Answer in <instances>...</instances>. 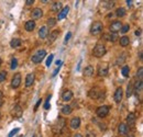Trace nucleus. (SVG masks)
<instances>
[{
    "instance_id": "4be33fe9",
    "label": "nucleus",
    "mask_w": 143,
    "mask_h": 137,
    "mask_svg": "<svg viewBox=\"0 0 143 137\" xmlns=\"http://www.w3.org/2000/svg\"><path fill=\"white\" fill-rule=\"evenodd\" d=\"M133 90L136 92V94L142 92V90H143V82H142V80H139V81L135 82V86L133 88Z\"/></svg>"
},
{
    "instance_id": "39448f33",
    "label": "nucleus",
    "mask_w": 143,
    "mask_h": 137,
    "mask_svg": "<svg viewBox=\"0 0 143 137\" xmlns=\"http://www.w3.org/2000/svg\"><path fill=\"white\" fill-rule=\"evenodd\" d=\"M97 72H98V75L100 77L107 76L108 72H109V65L107 64V63H101V64H99Z\"/></svg>"
},
{
    "instance_id": "9b49d317",
    "label": "nucleus",
    "mask_w": 143,
    "mask_h": 137,
    "mask_svg": "<svg viewBox=\"0 0 143 137\" xmlns=\"http://www.w3.org/2000/svg\"><path fill=\"white\" fill-rule=\"evenodd\" d=\"M31 15H32V19H34V20L41 19L42 17H43V11H42V9H40V8H35V9L32 10Z\"/></svg>"
},
{
    "instance_id": "423d86ee",
    "label": "nucleus",
    "mask_w": 143,
    "mask_h": 137,
    "mask_svg": "<svg viewBox=\"0 0 143 137\" xmlns=\"http://www.w3.org/2000/svg\"><path fill=\"white\" fill-rule=\"evenodd\" d=\"M121 26H122V24H121V22L120 21H115V22H112L110 24V26H109V30H110V32L111 33H117V32H119V31L121 30Z\"/></svg>"
},
{
    "instance_id": "cd10ccee",
    "label": "nucleus",
    "mask_w": 143,
    "mask_h": 137,
    "mask_svg": "<svg viewBox=\"0 0 143 137\" xmlns=\"http://www.w3.org/2000/svg\"><path fill=\"white\" fill-rule=\"evenodd\" d=\"M55 24H56V19L55 18H50L49 20H47L46 25L49 26V28H53V26H55ZM47 26H46V28H47Z\"/></svg>"
},
{
    "instance_id": "b1692460",
    "label": "nucleus",
    "mask_w": 143,
    "mask_h": 137,
    "mask_svg": "<svg viewBox=\"0 0 143 137\" xmlns=\"http://www.w3.org/2000/svg\"><path fill=\"white\" fill-rule=\"evenodd\" d=\"M10 46L12 48H18L19 46H21V40L20 39H12L10 41Z\"/></svg>"
},
{
    "instance_id": "7c9ffc66",
    "label": "nucleus",
    "mask_w": 143,
    "mask_h": 137,
    "mask_svg": "<svg viewBox=\"0 0 143 137\" xmlns=\"http://www.w3.org/2000/svg\"><path fill=\"white\" fill-rule=\"evenodd\" d=\"M6 78H7V71L6 70L0 71V82L6 81Z\"/></svg>"
},
{
    "instance_id": "3c124183",
    "label": "nucleus",
    "mask_w": 143,
    "mask_h": 137,
    "mask_svg": "<svg viewBox=\"0 0 143 137\" xmlns=\"http://www.w3.org/2000/svg\"><path fill=\"white\" fill-rule=\"evenodd\" d=\"M1 61H2V60H1V58H0V64H1Z\"/></svg>"
},
{
    "instance_id": "f3484780",
    "label": "nucleus",
    "mask_w": 143,
    "mask_h": 137,
    "mask_svg": "<svg viewBox=\"0 0 143 137\" xmlns=\"http://www.w3.org/2000/svg\"><path fill=\"white\" fill-rule=\"evenodd\" d=\"M24 29L28 31V32H31V31H33L35 29V22L34 20H30L28 22H25L24 24Z\"/></svg>"
},
{
    "instance_id": "a18cd8bd",
    "label": "nucleus",
    "mask_w": 143,
    "mask_h": 137,
    "mask_svg": "<svg viewBox=\"0 0 143 137\" xmlns=\"http://www.w3.org/2000/svg\"><path fill=\"white\" fill-rule=\"evenodd\" d=\"M2 97H3V93H2V91H1V90H0V100L2 99Z\"/></svg>"
},
{
    "instance_id": "aec40b11",
    "label": "nucleus",
    "mask_w": 143,
    "mask_h": 137,
    "mask_svg": "<svg viewBox=\"0 0 143 137\" xmlns=\"http://www.w3.org/2000/svg\"><path fill=\"white\" fill-rule=\"evenodd\" d=\"M59 35H60V31H57V30L53 31L49 36V43H53L54 41H56V39L59 38Z\"/></svg>"
},
{
    "instance_id": "f03ea898",
    "label": "nucleus",
    "mask_w": 143,
    "mask_h": 137,
    "mask_svg": "<svg viewBox=\"0 0 143 137\" xmlns=\"http://www.w3.org/2000/svg\"><path fill=\"white\" fill-rule=\"evenodd\" d=\"M102 29H104V24L101 22H99V21H96V22H94L90 26V34L98 35L102 31Z\"/></svg>"
},
{
    "instance_id": "4468645a",
    "label": "nucleus",
    "mask_w": 143,
    "mask_h": 137,
    "mask_svg": "<svg viewBox=\"0 0 143 137\" xmlns=\"http://www.w3.org/2000/svg\"><path fill=\"white\" fill-rule=\"evenodd\" d=\"M73 99V92L71 90H65L62 94V100L64 102H68Z\"/></svg>"
},
{
    "instance_id": "49530a36",
    "label": "nucleus",
    "mask_w": 143,
    "mask_h": 137,
    "mask_svg": "<svg viewBox=\"0 0 143 137\" xmlns=\"http://www.w3.org/2000/svg\"><path fill=\"white\" fill-rule=\"evenodd\" d=\"M74 137H83V136H82L81 134H76V135H75V136H74Z\"/></svg>"
},
{
    "instance_id": "f8f14e48",
    "label": "nucleus",
    "mask_w": 143,
    "mask_h": 137,
    "mask_svg": "<svg viewBox=\"0 0 143 137\" xmlns=\"http://www.w3.org/2000/svg\"><path fill=\"white\" fill-rule=\"evenodd\" d=\"M35 80V75L32 72V73H28L25 77V86L26 87H31L33 85V82Z\"/></svg>"
},
{
    "instance_id": "2eb2a0df",
    "label": "nucleus",
    "mask_w": 143,
    "mask_h": 137,
    "mask_svg": "<svg viewBox=\"0 0 143 137\" xmlns=\"http://www.w3.org/2000/svg\"><path fill=\"white\" fill-rule=\"evenodd\" d=\"M135 121H136L135 114L134 113H129L128 116H127V124H128L129 126H134Z\"/></svg>"
},
{
    "instance_id": "20e7f679",
    "label": "nucleus",
    "mask_w": 143,
    "mask_h": 137,
    "mask_svg": "<svg viewBox=\"0 0 143 137\" xmlns=\"http://www.w3.org/2000/svg\"><path fill=\"white\" fill-rule=\"evenodd\" d=\"M109 111H110V107L109 105H101V107H99L96 111V114L98 117H106L107 115L109 114Z\"/></svg>"
},
{
    "instance_id": "f257e3e1",
    "label": "nucleus",
    "mask_w": 143,
    "mask_h": 137,
    "mask_svg": "<svg viewBox=\"0 0 143 137\" xmlns=\"http://www.w3.org/2000/svg\"><path fill=\"white\" fill-rule=\"evenodd\" d=\"M107 53V49H106V46L102 44V43H97L95 48L93 51V55L95 57H102L106 55Z\"/></svg>"
},
{
    "instance_id": "de8ad7c7",
    "label": "nucleus",
    "mask_w": 143,
    "mask_h": 137,
    "mask_svg": "<svg viewBox=\"0 0 143 137\" xmlns=\"http://www.w3.org/2000/svg\"><path fill=\"white\" fill-rule=\"evenodd\" d=\"M34 137H42V136H41L40 134H35V135H34Z\"/></svg>"
},
{
    "instance_id": "0eeeda50",
    "label": "nucleus",
    "mask_w": 143,
    "mask_h": 137,
    "mask_svg": "<svg viewBox=\"0 0 143 137\" xmlns=\"http://www.w3.org/2000/svg\"><path fill=\"white\" fill-rule=\"evenodd\" d=\"M21 85V73L17 72L15 75L12 77V80H11V87L12 88H18Z\"/></svg>"
},
{
    "instance_id": "a211bd4d",
    "label": "nucleus",
    "mask_w": 143,
    "mask_h": 137,
    "mask_svg": "<svg viewBox=\"0 0 143 137\" xmlns=\"http://www.w3.org/2000/svg\"><path fill=\"white\" fill-rule=\"evenodd\" d=\"M62 10V3L59 2V1H55L52 3L51 6V11L52 12H60Z\"/></svg>"
},
{
    "instance_id": "a878e982",
    "label": "nucleus",
    "mask_w": 143,
    "mask_h": 137,
    "mask_svg": "<svg viewBox=\"0 0 143 137\" xmlns=\"http://www.w3.org/2000/svg\"><path fill=\"white\" fill-rule=\"evenodd\" d=\"M73 111V109L71 105H64V107L62 108V113L64 114V115H68V114H71Z\"/></svg>"
},
{
    "instance_id": "79ce46f5",
    "label": "nucleus",
    "mask_w": 143,
    "mask_h": 137,
    "mask_svg": "<svg viewBox=\"0 0 143 137\" xmlns=\"http://www.w3.org/2000/svg\"><path fill=\"white\" fill-rule=\"evenodd\" d=\"M33 2H34V0H26V1H25V3L28 4V6H30V4H32Z\"/></svg>"
},
{
    "instance_id": "dca6fc26",
    "label": "nucleus",
    "mask_w": 143,
    "mask_h": 137,
    "mask_svg": "<svg viewBox=\"0 0 143 137\" xmlns=\"http://www.w3.org/2000/svg\"><path fill=\"white\" fill-rule=\"evenodd\" d=\"M70 125H71V127H72L73 129L79 128V126H81V119H79V117H74V119H72Z\"/></svg>"
},
{
    "instance_id": "603ef678",
    "label": "nucleus",
    "mask_w": 143,
    "mask_h": 137,
    "mask_svg": "<svg viewBox=\"0 0 143 137\" xmlns=\"http://www.w3.org/2000/svg\"><path fill=\"white\" fill-rule=\"evenodd\" d=\"M21 137H22V136H21Z\"/></svg>"
},
{
    "instance_id": "c03bdc74",
    "label": "nucleus",
    "mask_w": 143,
    "mask_h": 137,
    "mask_svg": "<svg viewBox=\"0 0 143 137\" xmlns=\"http://www.w3.org/2000/svg\"><path fill=\"white\" fill-rule=\"evenodd\" d=\"M133 2V1H131V0H128V1H127V3H128V6H131V3Z\"/></svg>"
},
{
    "instance_id": "473e14b6",
    "label": "nucleus",
    "mask_w": 143,
    "mask_h": 137,
    "mask_svg": "<svg viewBox=\"0 0 143 137\" xmlns=\"http://www.w3.org/2000/svg\"><path fill=\"white\" fill-rule=\"evenodd\" d=\"M129 30H130V26H129V24H124V25L121 26L120 32H121V33H127Z\"/></svg>"
},
{
    "instance_id": "393cba45",
    "label": "nucleus",
    "mask_w": 143,
    "mask_h": 137,
    "mask_svg": "<svg viewBox=\"0 0 143 137\" xmlns=\"http://www.w3.org/2000/svg\"><path fill=\"white\" fill-rule=\"evenodd\" d=\"M129 43H130L129 36H127V35H123L122 38L120 39V45H121V46L125 47V46H128V45H129Z\"/></svg>"
},
{
    "instance_id": "bb28decb",
    "label": "nucleus",
    "mask_w": 143,
    "mask_h": 137,
    "mask_svg": "<svg viewBox=\"0 0 143 137\" xmlns=\"http://www.w3.org/2000/svg\"><path fill=\"white\" fill-rule=\"evenodd\" d=\"M116 14H117V17H119V18L124 17V15H125V9H124V8H119V9H117Z\"/></svg>"
},
{
    "instance_id": "6ab92c4d",
    "label": "nucleus",
    "mask_w": 143,
    "mask_h": 137,
    "mask_svg": "<svg viewBox=\"0 0 143 137\" xmlns=\"http://www.w3.org/2000/svg\"><path fill=\"white\" fill-rule=\"evenodd\" d=\"M47 33H49V30H47L46 26H42L39 31V36L41 40H44L46 36H47Z\"/></svg>"
},
{
    "instance_id": "412c9836",
    "label": "nucleus",
    "mask_w": 143,
    "mask_h": 137,
    "mask_svg": "<svg viewBox=\"0 0 143 137\" xmlns=\"http://www.w3.org/2000/svg\"><path fill=\"white\" fill-rule=\"evenodd\" d=\"M84 76L85 77H90L94 75V67L93 66H87L86 68L84 69Z\"/></svg>"
},
{
    "instance_id": "6e6552de",
    "label": "nucleus",
    "mask_w": 143,
    "mask_h": 137,
    "mask_svg": "<svg viewBox=\"0 0 143 137\" xmlns=\"http://www.w3.org/2000/svg\"><path fill=\"white\" fill-rule=\"evenodd\" d=\"M89 97H90L91 99H100L101 98V96H102V91L101 90H98L97 88H94V89H91L90 91H89Z\"/></svg>"
},
{
    "instance_id": "e433bc0d",
    "label": "nucleus",
    "mask_w": 143,
    "mask_h": 137,
    "mask_svg": "<svg viewBox=\"0 0 143 137\" xmlns=\"http://www.w3.org/2000/svg\"><path fill=\"white\" fill-rule=\"evenodd\" d=\"M117 34H115V33H111V34H109V41H111V42H115L116 40H117Z\"/></svg>"
},
{
    "instance_id": "9d476101",
    "label": "nucleus",
    "mask_w": 143,
    "mask_h": 137,
    "mask_svg": "<svg viewBox=\"0 0 143 137\" xmlns=\"http://www.w3.org/2000/svg\"><path fill=\"white\" fill-rule=\"evenodd\" d=\"M122 97H123V90H122V88H118L117 90H116V92H115V96H113V98H115V101L117 102V103H120L121 102V100H122Z\"/></svg>"
},
{
    "instance_id": "a19ab883",
    "label": "nucleus",
    "mask_w": 143,
    "mask_h": 137,
    "mask_svg": "<svg viewBox=\"0 0 143 137\" xmlns=\"http://www.w3.org/2000/svg\"><path fill=\"white\" fill-rule=\"evenodd\" d=\"M41 102H42V100L40 99V100H39V101H38V103H36V104H35V108H34V110H35V111H36V110H38V108H39V105L41 104Z\"/></svg>"
},
{
    "instance_id": "09e8293b",
    "label": "nucleus",
    "mask_w": 143,
    "mask_h": 137,
    "mask_svg": "<svg viewBox=\"0 0 143 137\" xmlns=\"http://www.w3.org/2000/svg\"><path fill=\"white\" fill-rule=\"evenodd\" d=\"M2 103H3V101H2V99H1V100H0V107L2 105Z\"/></svg>"
},
{
    "instance_id": "ddd939ff",
    "label": "nucleus",
    "mask_w": 143,
    "mask_h": 137,
    "mask_svg": "<svg viewBox=\"0 0 143 137\" xmlns=\"http://www.w3.org/2000/svg\"><path fill=\"white\" fill-rule=\"evenodd\" d=\"M118 132L120 135H127L129 132V127L128 125H127L125 123H120L119 126H118Z\"/></svg>"
},
{
    "instance_id": "f704fd0d",
    "label": "nucleus",
    "mask_w": 143,
    "mask_h": 137,
    "mask_svg": "<svg viewBox=\"0 0 143 137\" xmlns=\"http://www.w3.org/2000/svg\"><path fill=\"white\" fill-rule=\"evenodd\" d=\"M50 100H51V96H49L46 98V101H45V104H44V109L45 110H49L50 109Z\"/></svg>"
},
{
    "instance_id": "2f4dec72",
    "label": "nucleus",
    "mask_w": 143,
    "mask_h": 137,
    "mask_svg": "<svg viewBox=\"0 0 143 137\" xmlns=\"http://www.w3.org/2000/svg\"><path fill=\"white\" fill-rule=\"evenodd\" d=\"M17 67H18V60H17V58H14L13 57V58L11 59V69L14 70Z\"/></svg>"
},
{
    "instance_id": "5701e85b",
    "label": "nucleus",
    "mask_w": 143,
    "mask_h": 137,
    "mask_svg": "<svg viewBox=\"0 0 143 137\" xmlns=\"http://www.w3.org/2000/svg\"><path fill=\"white\" fill-rule=\"evenodd\" d=\"M68 11H70V8L68 7L63 8V10H61L60 13H59V18H57V20H63L68 14Z\"/></svg>"
},
{
    "instance_id": "c756f323",
    "label": "nucleus",
    "mask_w": 143,
    "mask_h": 137,
    "mask_svg": "<svg viewBox=\"0 0 143 137\" xmlns=\"http://www.w3.org/2000/svg\"><path fill=\"white\" fill-rule=\"evenodd\" d=\"M132 92H133V86L131 85H128V88H127V97H131L132 96Z\"/></svg>"
},
{
    "instance_id": "7ed1b4c3",
    "label": "nucleus",
    "mask_w": 143,
    "mask_h": 137,
    "mask_svg": "<svg viewBox=\"0 0 143 137\" xmlns=\"http://www.w3.org/2000/svg\"><path fill=\"white\" fill-rule=\"evenodd\" d=\"M45 55H46V51L45 49H40L32 56V58L31 59H32V61L34 63V64H39V63H41L44 59Z\"/></svg>"
},
{
    "instance_id": "37998d69",
    "label": "nucleus",
    "mask_w": 143,
    "mask_h": 137,
    "mask_svg": "<svg viewBox=\"0 0 143 137\" xmlns=\"http://www.w3.org/2000/svg\"><path fill=\"white\" fill-rule=\"evenodd\" d=\"M140 34H141V31H140V30H136V31H135V35L139 36Z\"/></svg>"
},
{
    "instance_id": "58836bf2",
    "label": "nucleus",
    "mask_w": 143,
    "mask_h": 137,
    "mask_svg": "<svg viewBox=\"0 0 143 137\" xmlns=\"http://www.w3.org/2000/svg\"><path fill=\"white\" fill-rule=\"evenodd\" d=\"M71 36H72V33H71V32H68V33L66 34V36H65V40H64V42H65V43H67V42L70 41Z\"/></svg>"
},
{
    "instance_id": "8fccbe9b",
    "label": "nucleus",
    "mask_w": 143,
    "mask_h": 137,
    "mask_svg": "<svg viewBox=\"0 0 143 137\" xmlns=\"http://www.w3.org/2000/svg\"><path fill=\"white\" fill-rule=\"evenodd\" d=\"M128 137H134V136H133V135H129Z\"/></svg>"
},
{
    "instance_id": "72a5a7b5",
    "label": "nucleus",
    "mask_w": 143,
    "mask_h": 137,
    "mask_svg": "<svg viewBox=\"0 0 143 137\" xmlns=\"http://www.w3.org/2000/svg\"><path fill=\"white\" fill-rule=\"evenodd\" d=\"M136 77L140 79V80H142V77H143V68L142 67H140L139 69H138V71H136Z\"/></svg>"
},
{
    "instance_id": "4c0bfd02",
    "label": "nucleus",
    "mask_w": 143,
    "mask_h": 137,
    "mask_svg": "<svg viewBox=\"0 0 143 137\" xmlns=\"http://www.w3.org/2000/svg\"><path fill=\"white\" fill-rule=\"evenodd\" d=\"M20 129L19 128H15V129H13V130H11V132H10V133H9V135H8V137H13L15 134H17L18 133V132H19Z\"/></svg>"
},
{
    "instance_id": "c9c22d12",
    "label": "nucleus",
    "mask_w": 143,
    "mask_h": 137,
    "mask_svg": "<svg viewBox=\"0 0 143 137\" xmlns=\"http://www.w3.org/2000/svg\"><path fill=\"white\" fill-rule=\"evenodd\" d=\"M53 58H54V55H50V56H49V58L46 59V66H47V67H50V65L52 64Z\"/></svg>"
},
{
    "instance_id": "c85d7f7f",
    "label": "nucleus",
    "mask_w": 143,
    "mask_h": 137,
    "mask_svg": "<svg viewBox=\"0 0 143 137\" xmlns=\"http://www.w3.org/2000/svg\"><path fill=\"white\" fill-rule=\"evenodd\" d=\"M121 72H122L123 77H129V75H130V68H129V66H123Z\"/></svg>"
},
{
    "instance_id": "1a4fd4ad",
    "label": "nucleus",
    "mask_w": 143,
    "mask_h": 137,
    "mask_svg": "<svg viewBox=\"0 0 143 137\" xmlns=\"http://www.w3.org/2000/svg\"><path fill=\"white\" fill-rule=\"evenodd\" d=\"M11 114L13 117H20L21 115H22V108H21L19 104H15L11 110Z\"/></svg>"
},
{
    "instance_id": "ea45409f",
    "label": "nucleus",
    "mask_w": 143,
    "mask_h": 137,
    "mask_svg": "<svg viewBox=\"0 0 143 137\" xmlns=\"http://www.w3.org/2000/svg\"><path fill=\"white\" fill-rule=\"evenodd\" d=\"M60 68H61V65L59 66V68H56V69L53 71V73H52V77H55L56 75H57V72H59V70H60Z\"/></svg>"
}]
</instances>
